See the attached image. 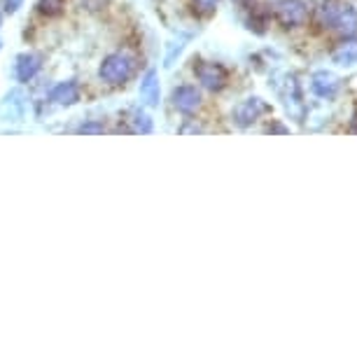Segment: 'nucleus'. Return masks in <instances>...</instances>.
<instances>
[{
    "label": "nucleus",
    "mask_w": 357,
    "mask_h": 357,
    "mask_svg": "<svg viewBox=\"0 0 357 357\" xmlns=\"http://www.w3.org/2000/svg\"><path fill=\"white\" fill-rule=\"evenodd\" d=\"M98 75L105 84L119 86L124 82H129V77L133 75V59L126 54H110L103 59L98 68Z\"/></svg>",
    "instance_id": "nucleus-1"
},
{
    "label": "nucleus",
    "mask_w": 357,
    "mask_h": 357,
    "mask_svg": "<svg viewBox=\"0 0 357 357\" xmlns=\"http://www.w3.org/2000/svg\"><path fill=\"white\" fill-rule=\"evenodd\" d=\"M194 75H197V79L201 82V86L208 91H222L227 86V70L225 66L215 63V61H199L197 66H194Z\"/></svg>",
    "instance_id": "nucleus-2"
},
{
    "label": "nucleus",
    "mask_w": 357,
    "mask_h": 357,
    "mask_svg": "<svg viewBox=\"0 0 357 357\" xmlns=\"http://www.w3.org/2000/svg\"><path fill=\"white\" fill-rule=\"evenodd\" d=\"M306 17H308V8L304 0H278V5H275V19H278L285 29L304 26Z\"/></svg>",
    "instance_id": "nucleus-3"
},
{
    "label": "nucleus",
    "mask_w": 357,
    "mask_h": 357,
    "mask_svg": "<svg viewBox=\"0 0 357 357\" xmlns=\"http://www.w3.org/2000/svg\"><path fill=\"white\" fill-rule=\"evenodd\" d=\"M264 112H268V105H266L261 98L252 96V98H248V100H243V103L236 105V110H234V122L245 129V126H252L255 122H257V119H259Z\"/></svg>",
    "instance_id": "nucleus-4"
},
{
    "label": "nucleus",
    "mask_w": 357,
    "mask_h": 357,
    "mask_svg": "<svg viewBox=\"0 0 357 357\" xmlns=\"http://www.w3.org/2000/svg\"><path fill=\"white\" fill-rule=\"evenodd\" d=\"M171 100H173L175 110L183 114H194L201 107V93L197 86H190V84H183V86H178V89H173Z\"/></svg>",
    "instance_id": "nucleus-5"
},
{
    "label": "nucleus",
    "mask_w": 357,
    "mask_h": 357,
    "mask_svg": "<svg viewBox=\"0 0 357 357\" xmlns=\"http://www.w3.org/2000/svg\"><path fill=\"white\" fill-rule=\"evenodd\" d=\"M339 77L334 75L332 70H318V73H313V77H311V89L315 96H320V98H332L336 96V91H339Z\"/></svg>",
    "instance_id": "nucleus-6"
},
{
    "label": "nucleus",
    "mask_w": 357,
    "mask_h": 357,
    "mask_svg": "<svg viewBox=\"0 0 357 357\" xmlns=\"http://www.w3.org/2000/svg\"><path fill=\"white\" fill-rule=\"evenodd\" d=\"M334 31L339 33L341 38H355L357 36V10L353 5H343L339 17H336Z\"/></svg>",
    "instance_id": "nucleus-7"
},
{
    "label": "nucleus",
    "mask_w": 357,
    "mask_h": 357,
    "mask_svg": "<svg viewBox=\"0 0 357 357\" xmlns=\"http://www.w3.org/2000/svg\"><path fill=\"white\" fill-rule=\"evenodd\" d=\"M43 68V56L38 54H24L17 59V79L19 82H31L38 75V70Z\"/></svg>",
    "instance_id": "nucleus-8"
},
{
    "label": "nucleus",
    "mask_w": 357,
    "mask_h": 357,
    "mask_svg": "<svg viewBox=\"0 0 357 357\" xmlns=\"http://www.w3.org/2000/svg\"><path fill=\"white\" fill-rule=\"evenodd\" d=\"M332 61L336 66H355L357 63V38H343L332 52Z\"/></svg>",
    "instance_id": "nucleus-9"
},
{
    "label": "nucleus",
    "mask_w": 357,
    "mask_h": 357,
    "mask_svg": "<svg viewBox=\"0 0 357 357\" xmlns=\"http://www.w3.org/2000/svg\"><path fill=\"white\" fill-rule=\"evenodd\" d=\"M56 105H73L79 100V86L75 82H61L52 89V96H50Z\"/></svg>",
    "instance_id": "nucleus-10"
},
{
    "label": "nucleus",
    "mask_w": 357,
    "mask_h": 357,
    "mask_svg": "<svg viewBox=\"0 0 357 357\" xmlns=\"http://www.w3.org/2000/svg\"><path fill=\"white\" fill-rule=\"evenodd\" d=\"M341 8H343L341 0H322V5L318 8V15H315L322 29H334L336 17H339Z\"/></svg>",
    "instance_id": "nucleus-11"
},
{
    "label": "nucleus",
    "mask_w": 357,
    "mask_h": 357,
    "mask_svg": "<svg viewBox=\"0 0 357 357\" xmlns=\"http://www.w3.org/2000/svg\"><path fill=\"white\" fill-rule=\"evenodd\" d=\"M140 96L147 105L157 107L159 105V79H157V73L154 70H147L143 82H140Z\"/></svg>",
    "instance_id": "nucleus-12"
},
{
    "label": "nucleus",
    "mask_w": 357,
    "mask_h": 357,
    "mask_svg": "<svg viewBox=\"0 0 357 357\" xmlns=\"http://www.w3.org/2000/svg\"><path fill=\"white\" fill-rule=\"evenodd\" d=\"M19 98H22L19 93H10V96L5 98V103L0 105V114H3L5 119H19V117H22L24 103Z\"/></svg>",
    "instance_id": "nucleus-13"
},
{
    "label": "nucleus",
    "mask_w": 357,
    "mask_h": 357,
    "mask_svg": "<svg viewBox=\"0 0 357 357\" xmlns=\"http://www.w3.org/2000/svg\"><path fill=\"white\" fill-rule=\"evenodd\" d=\"M131 131L133 133H150L152 131V119L147 117L143 110H131Z\"/></svg>",
    "instance_id": "nucleus-14"
},
{
    "label": "nucleus",
    "mask_w": 357,
    "mask_h": 357,
    "mask_svg": "<svg viewBox=\"0 0 357 357\" xmlns=\"http://www.w3.org/2000/svg\"><path fill=\"white\" fill-rule=\"evenodd\" d=\"M66 0H38V10L45 17H59L63 12Z\"/></svg>",
    "instance_id": "nucleus-15"
},
{
    "label": "nucleus",
    "mask_w": 357,
    "mask_h": 357,
    "mask_svg": "<svg viewBox=\"0 0 357 357\" xmlns=\"http://www.w3.org/2000/svg\"><path fill=\"white\" fill-rule=\"evenodd\" d=\"M218 3L220 0H194V8H197L201 15H213L218 10Z\"/></svg>",
    "instance_id": "nucleus-16"
},
{
    "label": "nucleus",
    "mask_w": 357,
    "mask_h": 357,
    "mask_svg": "<svg viewBox=\"0 0 357 357\" xmlns=\"http://www.w3.org/2000/svg\"><path fill=\"white\" fill-rule=\"evenodd\" d=\"M105 126L103 124H82L77 129V133H103Z\"/></svg>",
    "instance_id": "nucleus-17"
},
{
    "label": "nucleus",
    "mask_w": 357,
    "mask_h": 357,
    "mask_svg": "<svg viewBox=\"0 0 357 357\" xmlns=\"http://www.w3.org/2000/svg\"><path fill=\"white\" fill-rule=\"evenodd\" d=\"M22 3L24 0H3V8H5V12H10L12 15V12H17L19 8H22Z\"/></svg>",
    "instance_id": "nucleus-18"
},
{
    "label": "nucleus",
    "mask_w": 357,
    "mask_h": 357,
    "mask_svg": "<svg viewBox=\"0 0 357 357\" xmlns=\"http://www.w3.org/2000/svg\"><path fill=\"white\" fill-rule=\"evenodd\" d=\"M268 133H287V129H285V126H278V124H275V126H268V129H266Z\"/></svg>",
    "instance_id": "nucleus-19"
},
{
    "label": "nucleus",
    "mask_w": 357,
    "mask_h": 357,
    "mask_svg": "<svg viewBox=\"0 0 357 357\" xmlns=\"http://www.w3.org/2000/svg\"><path fill=\"white\" fill-rule=\"evenodd\" d=\"M201 133V129H199V126H185V129H180V133Z\"/></svg>",
    "instance_id": "nucleus-20"
},
{
    "label": "nucleus",
    "mask_w": 357,
    "mask_h": 357,
    "mask_svg": "<svg viewBox=\"0 0 357 357\" xmlns=\"http://www.w3.org/2000/svg\"><path fill=\"white\" fill-rule=\"evenodd\" d=\"M236 3H238V5H243V8H248V10L252 8V0H236Z\"/></svg>",
    "instance_id": "nucleus-21"
},
{
    "label": "nucleus",
    "mask_w": 357,
    "mask_h": 357,
    "mask_svg": "<svg viewBox=\"0 0 357 357\" xmlns=\"http://www.w3.org/2000/svg\"><path fill=\"white\" fill-rule=\"evenodd\" d=\"M353 122H355V131H357V114H355V119H353Z\"/></svg>",
    "instance_id": "nucleus-22"
},
{
    "label": "nucleus",
    "mask_w": 357,
    "mask_h": 357,
    "mask_svg": "<svg viewBox=\"0 0 357 357\" xmlns=\"http://www.w3.org/2000/svg\"><path fill=\"white\" fill-rule=\"evenodd\" d=\"M0 24H3V15H0Z\"/></svg>",
    "instance_id": "nucleus-23"
}]
</instances>
